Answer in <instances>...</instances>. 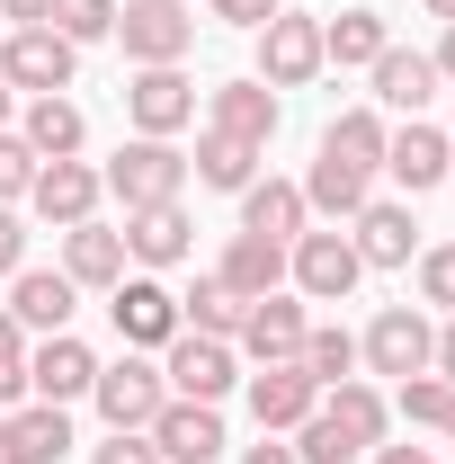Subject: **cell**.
Here are the masks:
<instances>
[{
  "instance_id": "cell-1",
  "label": "cell",
  "mask_w": 455,
  "mask_h": 464,
  "mask_svg": "<svg viewBox=\"0 0 455 464\" xmlns=\"http://www.w3.org/2000/svg\"><path fill=\"white\" fill-rule=\"evenodd\" d=\"M72 63H81V45L54 36V27H9V36H0V81H9V90L63 99V90H72Z\"/></svg>"
},
{
  "instance_id": "cell-2",
  "label": "cell",
  "mask_w": 455,
  "mask_h": 464,
  "mask_svg": "<svg viewBox=\"0 0 455 464\" xmlns=\"http://www.w3.org/2000/svg\"><path fill=\"white\" fill-rule=\"evenodd\" d=\"M99 179H108L116 197H125V215H134V206H179V188H188V161H179L161 134H143V143H125V152H116Z\"/></svg>"
},
{
  "instance_id": "cell-3",
  "label": "cell",
  "mask_w": 455,
  "mask_h": 464,
  "mask_svg": "<svg viewBox=\"0 0 455 464\" xmlns=\"http://www.w3.org/2000/svg\"><path fill=\"white\" fill-rule=\"evenodd\" d=\"M286 277L313 295V304H340V295L366 277V259H357V241H348V232H295V250H286Z\"/></svg>"
},
{
  "instance_id": "cell-4",
  "label": "cell",
  "mask_w": 455,
  "mask_h": 464,
  "mask_svg": "<svg viewBox=\"0 0 455 464\" xmlns=\"http://www.w3.org/2000/svg\"><path fill=\"white\" fill-rule=\"evenodd\" d=\"M90 393H99V420H108V429H152V411L170 402L161 366H152V357H134V348H125L116 366H99V384H90Z\"/></svg>"
},
{
  "instance_id": "cell-5",
  "label": "cell",
  "mask_w": 455,
  "mask_h": 464,
  "mask_svg": "<svg viewBox=\"0 0 455 464\" xmlns=\"http://www.w3.org/2000/svg\"><path fill=\"white\" fill-rule=\"evenodd\" d=\"M313 72H322V18L277 9V18L259 27V81H268V90H304Z\"/></svg>"
},
{
  "instance_id": "cell-6",
  "label": "cell",
  "mask_w": 455,
  "mask_h": 464,
  "mask_svg": "<svg viewBox=\"0 0 455 464\" xmlns=\"http://www.w3.org/2000/svg\"><path fill=\"white\" fill-rule=\"evenodd\" d=\"M116 340L125 348H170L179 340V295L161 277H116Z\"/></svg>"
},
{
  "instance_id": "cell-7",
  "label": "cell",
  "mask_w": 455,
  "mask_h": 464,
  "mask_svg": "<svg viewBox=\"0 0 455 464\" xmlns=\"http://www.w3.org/2000/svg\"><path fill=\"white\" fill-rule=\"evenodd\" d=\"M232 340H197V331H179L170 340V366H161V384H170L179 402H224L232 393Z\"/></svg>"
},
{
  "instance_id": "cell-8",
  "label": "cell",
  "mask_w": 455,
  "mask_h": 464,
  "mask_svg": "<svg viewBox=\"0 0 455 464\" xmlns=\"http://www.w3.org/2000/svg\"><path fill=\"white\" fill-rule=\"evenodd\" d=\"M143 438H152L161 464H215V456H224V420H215V402H161Z\"/></svg>"
},
{
  "instance_id": "cell-9",
  "label": "cell",
  "mask_w": 455,
  "mask_h": 464,
  "mask_svg": "<svg viewBox=\"0 0 455 464\" xmlns=\"http://www.w3.org/2000/svg\"><path fill=\"white\" fill-rule=\"evenodd\" d=\"M116 36H125V54L152 72V63H179L188 45H197V18H188L179 0H134V9L116 18Z\"/></svg>"
},
{
  "instance_id": "cell-10",
  "label": "cell",
  "mask_w": 455,
  "mask_h": 464,
  "mask_svg": "<svg viewBox=\"0 0 455 464\" xmlns=\"http://www.w3.org/2000/svg\"><path fill=\"white\" fill-rule=\"evenodd\" d=\"M429 348H438V331H429V322H420L411 304H384L357 357H366L375 375H429Z\"/></svg>"
},
{
  "instance_id": "cell-11",
  "label": "cell",
  "mask_w": 455,
  "mask_h": 464,
  "mask_svg": "<svg viewBox=\"0 0 455 464\" xmlns=\"http://www.w3.org/2000/svg\"><path fill=\"white\" fill-rule=\"evenodd\" d=\"M125 116H134L143 134H161V143H170L179 125L197 116V81H179V63H152V72H134V90H125Z\"/></svg>"
},
{
  "instance_id": "cell-12",
  "label": "cell",
  "mask_w": 455,
  "mask_h": 464,
  "mask_svg": "<svg viewBox=\"0 0 455 464\" xmlns=\"http://www.w3.org/2000/svg\"><path fill=\"white\" fill-rule=\"evenodd\" d=\"M99 188H108V179L90 170V161H45V170H36V188H27V206H36V215H45V224H90V215H99Z\"/></svg>"
},
{
  "instance_id": "cell-13",
  "label": "cell",
  "mask_w": 455,
  "mask_h": 464,
  "mask_svg": "<svg viewBox=\"0 0 455 464\" xmlns=\"http://www.w3.org/2000/svg\"><path fill=\"white\" fill-rule=\"evenodd\" d=\"M250 411H259L268 438H277V429H304V420L322 411V384H313L295 357H286V366H259V375H250Z\"/></svg>"
},
{
  "instance_id": "cell-14",
  "label": "cell",
  "mask_w": 455,
  "mask_h": 464,
  "mask_svg": "<svg viewBox=\"0 0 455 464\" xmlns=\"http://www.w3.org/2000/svg\"><path fill=\"white\" fill-rule=\"evenodd\" d=\"M99 384V357L72 340V331H45V348L27 357V393H45V402H72V393H90Z\"/></svg>"
},
{
  "instance_id": "cell-15",
  "label": "cell",
  "mask_w": 455,
  "mask_h": 464,
  "mask_svg": "<svg viewBox=\"0 0 455 464\" xmlns=\"http://www.w3.org/2000/svg\"><path fill=\"white\" fill-rule=\"evenodd\" d=\"M206 116H215V134H241V143L268 152V134H277V90H268V81H224V90H206Z\"/></svg>"
},
{
  "instance_id": "cell-16",
  "label": "cell",
  "mask_w": 455,
  "mask_h": 464,
  "mask_svg": "<svg viewBox=\"0 0 455 464\" xmlns=\"http://www.w3.org/2000/svg\"><path fill=\"white\" fill-rule=\"evenodd\" d=\"M304 304H286V295H259L250 313H241V348L259 357V366H286V357H304Z\"/></svg>"
},
{
  "instance_id": "cell-17",
  "label": "cell",
  "mask_w": 455,
  "mask_h": 464,
  "mask_svg": "<svg viewBox=\"0 0 455 464\" xmlns=\"http://www.w3.org/2000/svg\"><path fill=\"white\" fill-rule=\"evenodd\" d=\"M0 313H9L18 331H63V322H72V277H63V268H18Z\"/></svg>"
},
{
  "instance_id": "cell-18",
  "label": "cell",
  "mask_w": 455,
  "mask_h": 464,
  "mask_svg": "<svg viewBox=\"0 0 455 464\" xmlns=\"http://www.w3.org/2000/svg\"><path fill=\"white\" fill-rule=\"evenodd\" d=\"M63 447H72L63 402H36V411H18V420H0V464H63Z\"/></svg>"
},
{
  "instance_id": "cell-19",
  "label": "cell",
  "mask_w": 455,
  "mask_h": 464,
  "mask_svg": "<svg viewBox=\"0 0 455 464\" xmlns=\"http://www.w3.org/2000/svg\"><path fill=\"white\" fill-rule=\"evenodd\" d=\"M447 161H455L447 134H438V125H420V116H411L402 134H384V170H393L411 197H420V188H438V179H447Z\"/></svg>"
},
{
  "instance_id": "cell-20",
  "label": "cell",
  "mask_w": 455,
  "mask_h": 464,
  "mask_svg": "<svg viewBox=\"0 0 455 464\" xmlns=\"http://www.w3.org/2000/svg\"><path fill=\"white\" fill-rule=\"evenodd\" d=\"M304 215H313V206H304L295 179H250V188H241V232H259V241H295Z\"/></svg>"
},
{
  "instance_id": "cell-21",
  "label": "cell",
  "mask_w": 455,
  "mask_h": 464,
  "mask_svg": "<svg viewBox=\"0 0 455 464\" xmlns=\"http://www.w3.org/2000/svg\"><path fill=\"white\" fill-rule=\"evenodd\" d=\"M63 277H72V286H116V277H125V232L72 224L63 232Z\"/></svg>"
},
{
  "instance_id": "cell-22",
  "label": "cell",
  "mask_w": 455,
  "mask_h": 464,
  "mask_svg": "<svg viewBox=\"0 0 455 464\" xmlns=\"http://www.w3.org/2000/svg\"><path fill=\"white\" fill-rule=\"evenodd\" d=\"M125 259L179 268V259H188V215H179V206H134V215H125Z\"/></svg>"
},
{
  "instance_id": "cell-23",
  "label": "cell",
  "mask_w": 455,
  "mask_h": 464,
  "mask_svg": "<svg viewBox=\"0 0 455 464\" xmlns=\"http://www.w3.org/2000/svg\"><path fill=\"white\" fill-rule=\"evenodd\" d=\"M366 72H375V99H384V108H402V116H420L429 99H438V63H429V54H402V45H384Z\"/></svg>"
},
{
  "instance_id": "cell-24",
  "label": "cell",
  "mask_w": 455,
  "mask_h": 464,
  "mask_svg": "<svg viewBox=\"0 0 455 464\" xmlns=\"http://www.w3.org/2000/svg\"><path fill=\"white\" fill-rule=\"evenodd\" d=\"M322 420L340 429V438L357 447V456H375V447H384V393H375V384H357V375H348V384H331Z\"/></svg>"
},
{
  "instance_id": "cell-25",
  "label": "cell",
  "mask_w": 455,
  "mask_h": 464,
  "mask_svg": "<svg viewBox=\"0 0 455 464\" xmlns=\"http://www.w3.org/2000/svg\"><path fill=\"white\" fill-rule=\"evenodd\" d=\"M241 304H259V295H277V277H286V241H259V232H241L224 250V268H215Z\"/></svg>"
},
{
  "instance_id": "cell-26",
  "label": "cell",
  "mask_w": 455,
  "mask_h": 464,
  "mask_svg": "<svg viewBox=\"0 0 455 464\" xmlns=\"http://www.w3.org/2000/svg\"><path fill=\"white\" fill-rule=\"evenodd\" d=\"M348 241H357V259H366V268H402V259H411V206H357V215H348Z\"/></svg>"
},
{
  "instance_id": "cell-27",
  "label": "cell",
  "mask_w": 455,
  "mask_h": 464,
  "mask_svg": "<svg viewBox=\"0 0 455 464\" xmlns=\"http://www.w3.org/2000/svg\"><path fill=\"white\" fill-rule=\"evenodd\" d=\"M81 143H90V116L72 99H36L27 108V152L36 161H81Z\"/></svg>"
},
{
  "instance_id": "cell-28",
  "label": "cell",
  "mask_w": 455,
  "mask_h": 464,
  "mask_svg": "<svg viewBox=\"0 0 455 464\" xmlns=\"http://www.w3.org/2000/svg\"><path fill=\"white\" fill-rule=\"evenodd\" d=\"M322 161H348V170H384V116H375V108L331 116V134H322Z\"/></svg>"
},
{
  "instance_id": "cell-29",
  "label": "cell",
  "mask_w": 455,
  "mask_h": 464,
  "mask_svg": "<svg viewBox=\"0 0 455 464\" xmlns=\"http://www.w3.org/2000/svg\"><path fill=\"white\" fill-rule=\"evenodd\" d=\"M241 295L224 286V277H197V295H179V322L197 331V340H241Z\"/></svg>"
},
{
  "instance_id": "cell-30",
  "label": "cell",
  "mask_w": 455,
  "mask_h": 464,
  "mask_svg": "<svg viewBox=\"0 0 455 464\" xmlns=\"http://www.w3.org/2000/svg\"><path fill=\"white\" fill-rule=\"evenodd\" d=\"M384 45H393V36H384L375 9H340V18H322V63H375Z\"/></svg>"
},
{
  "instance_id": "cell-31",
  "label": "cell",
  "mask_w": 455,
  "mask_h": 464,
  "mask_svg": "<svg viewBox=\"0 0 455 464\" xmlns=\"http://www.w3.org/2000/svg\"><path fill=\"white\" fill-rule=\"evenodd\" d=\"M197 179L241 197V188L259 179V143H241V134H206V143H197Z\"/></svg>"
},
{
  "instance_id": "cell-32",
  "label": "cell",
  "mask_w": 455,
  "mask_h": 464,
  "mask_svg": "<svg viewBox=\"0 0 455 464\" xmlns=\"http://www.w3.org/2000/svg\"><path fill=\"white\" fill-rule=\"evenodd\" d=\"M304 206H313V215H357V206H366V170H348V161H313Z\"/></svg>"
},
{
  "instance_id": "cell-33",
  "label": "cell",
  "mask_w": 455,
  "mask_h": 464,
  "mask_svg": "<svg viewBox=\"0 0 455 464\" xmlns=\"http://www.w3.org/2000/svg\"><path fill=\"white\" fill-rule=\"evenodd\" d=\"M313 384H348V366H357V340L348 331H304V357H295Z\"/></svg>"
},
{
  "instance_id": "cell-34",
  "label": "cell",
  "mask_w": 455,
  "mask_h": 464,
  "mask_svg": "<svg viewBox=\"0 0 455 464\" xmlns=\"http://www.w3.org/2000/svg\"><path fill=\"white\" fill-rule=\"evenodd\" d=\"M54 36H72V45H99V36H116V0H54V18H45Z\"/></svg>"
},
{
  "instance_id": "cell-35",
  "label": "cell",
  "mask_w": 455,
  "mask_h": 464,
  "mask_svg": "<svg viewBox=\"0 0 455 464\" xmlns=\"http://www.w3.org/2000/svg\"><path fill=\"white\" fill-rule=\"evenodd\" d=\"M455 402V384L447 375H402V420H420V429H438Z\"/></svg>"
},
{
  "instance_id": "cell-36",
  "label": "cell",
  "mask_w": 455,
  "mask_h": 464,
  "mask_svg": "<svg viewBox=\"0 0 455 464\" xmlns=\"http://www.w3.org/2000/svg\"><path fill=\"white\" fill-rule=\"evenodd\" d=\"M295 456H304V464H357V447H348L340 429H331V420H322V411H313V420H304V429H295Z\"/></svg>"
},
{
  "instance_id": "cell-37",
  "label": "cell",
  "mask_w": 455,
  "mask_h": 464,
  "mask_svg": "<svg viewBox=\"0 0 455 464\" xmlns=\"http://www.w3.org/2000/svg\"><path fill=\"white\" fill-rule=\"evenodd\" d=\"M36 170H45V161L27 152V134H0V206H9V197H27Z\"/></svg>"
},
{
  "instance_id": "cell-38",
  "label": "cell",
  "mask_w": 455,
  "mask_h": 464,
  "mask_svg": "<svg viewBox=\"0 0 455 464\" xmlns=\"http://www.w3.org/2000/svg\"><path fill=\"white\" fill-rule=\"evenodd\" d=\"M420 295L455 313V241H438V250H420Z\"/></svg>"
},
{
  "instance_id": "cell-39",
  "label": "cell",
  "mask_w": 455,
  "mask_h": 464,
  "mask_svg": "<svg viewBox=\"0 0 455 464\" xmlns=\"http://www.w3.org/2000/svg\"><path fill=\"white\" fill-rule=\"evenodd\" d=\"M27 393V348H18V322L0 313V402H18Z\"/></svg>"
},
{
  "instance_id": "cell-40",
  "label": "cell",
  "mask_w": 455,
  "mask_h": 464,
  "mask_svg": "<svg viewBox=\"0 0 455 464\" xmlns=\"http://www.w3.org/2000/svg\"><path fill=\"white\" fill-rule=\"evenodd\" d=\"M90 464H161V456H152V438H143V429H116V438H108Z\"/></svg>"
},
{
  "instance_id": "cell-41",
  "label": "cell",
  "mask_w": 455,
  "mask_h": 464,
  "mask_svg": "<svg viewBox=\"0 0 455 464\" xmlns=\"http://www.w3.org/2000/svg\"><path fill=\"white\" fill-rule=\"evenodd\" d=\"M277 9H286V0H215V18H224V27H268Z\"/></svg>"
},
{
  "instance_id": "cell-42",
  "label": "cell",
  "mask_w": 455,
  "mask_h": 464,
  "mask_svg": "<svg viewBox=\"0 0 455 464\" xmlns=\"http://www.w3.org/2000/svg\"><path fill=\"white\" fill-rule=\"evenodd\" d=\"M18 259H27V232H18L9 206H0V277H18Z\"/></svg>"
},
{
  "instance_id": "cell-43",
  "label": "cell",
  "mask_w": 455,
  "mask_h": 464,
  "mask_svg": "<svg viewBox=\"0 0 455 464\" xmlns=\"http://www.w3.org/2000/svg\"><path fill=\"white\" fill-rule=\"evenodd\" d=\"M0 18H9V27H45V18H54V0H0Z\"/></svg>"
},
{
  "instance_id": "cell-44",
  "label": "cell",
  "mask_w": 455,
  "mask_h": 464,
  "mask_svg": "<svg viewBox=\"0 0 455 464\" xmlns=\"http://www.w3.org/2000/svg\"><path fill=\"white\" fill-rule=\"evenodd\" d=\"M241 464H304V456H295V447H277V438H259V447H250Z\"/></svg>"
},
{
  "instance_id": "cell-45",
  "label": "cell",
  "mask_w": 455,
  "mask_h": 464,
  "mask_svg": "<svg viewBox=\"0 0 455 464\" xmlns=\"http://www.w3.org/2000/svg\"><path fill=\"white\" fill-rule=\"evenodd\" d=\"M429 366H438V375H447V384H455V322H447V331H438V348H429Z\"/></svg>"
},
{
  "instance_id": "cell-46",
  "label": "cell",
  "mask_w": 455,
  "mask_h": 464,
  "mask_svg": "<svg viewBox=\"0 0 455 464\" xmlns=\"http://www.w3.org/2000/svg\"><path fill=\"white\" fill-rule=\"evenodd\" d=\"M375 464H438L429 447H375Z\"/></svg>"
},
{
  "instance_id": "cell-47",
  "label": "cell",
  "mask_w": 455,
  "mask_h": 464,
  "mask_svg": "<svg viewBox=\"0 0 455 464\" xmlns=\"http://www.w3.org/2000/svg\"><path fill=\"white\" fill-rule=\"evenodd\" d=\"M429 63H438V81H455V18H447V36H438V54H429Z\"/></svg>"
},
{
  "instance_id": "cell-48",
  "label": "cell",
  "mask_w": 455,
  "mask_h": 464,
  "mask_svg": "<svg viewBox=\"0 0 455 464\" xmlns=\"http://www.w3.org/2000/svg\"><path fill=\"white\" fill-rule=\"evenodd\" d=\"M0 134H9V81H0Z\"/></svg>"
},
{
  "instance_id": "cell-49",
  "label": "cell",
  "mask_w": 455,
  "mask_h": 464,
  "mask_svg": "<svg viewBox=\"0 0 455 464\" xmlns=\"http://www.w3.org/2000/svg\"><path fill=\"white\" fill-rule=\"evenodd\" d=\"M429 9H438V18H455V0H429Z\"/></svg>"
},
{
  "instance_id": "cell-50",
  "label": "cell",
  "mask_w": 455,
  "mask_h": 464,
  "mask_svg": "<svg viewBox=\"0 0 455 464\" xmlns=\"http://www.w3.org/2000/svg\"><path fill=\"white\" fill-rule=\"evenodd\" d=\"M438 429H447V438H455V402H447V420H438Z\"/></svg>"
},
{
  "instance_id": "cell-51",
  "label": "cell",
  "mask_w": 455,
  "mask_h": 464,
  "mask_svg": "<svg viewBox=\"0 0 455 464\" xmlns=\"http://www.w3.org/2000/svg\"><path fill=\"white\" fill-rule=\"evenodd\" d=\"M447 179H455V161H447Z\"/></svg>"
},
{
  "instance_id": "cell-52",
  "label": "cell",
  "mask_w": 455,
  "mask_h": 464,
  "mask_svg": "<svg viewBox=\"0 0 455 464\" xmlns=\"http://www.w3.org/2000/svg\"><path fill=\"white\" fill-rule=\"evenodd\" d=\"M0 27H9V18H0Z\"/></svg>"
}]
</instances>
